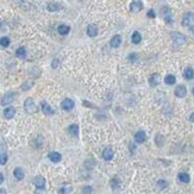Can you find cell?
Masks as SVG:
<instances>
[{"label":"cell","instance_id":"1","mask_svg":"<svg viewBox=\"0 0 194 194\" xmlns=\"http://www.w3.org/2000/svg\"><path fill=\"white\" fill-rule=\"evenodd\" d=\"M170 36H171L173 42H174L175 44H177V45H182V44H185V43H186V36H185V35H182L181 32H176V31H174V32H171V33H170Z\"/></svg>","mask_w":194,"mask_h":194},{"label":"cell","instance_id":"2","mask_svg":"<svg viewBox=\"0 0 194 194\" xmlns=\"http://www.w3.org/2000/svg\"><path fill=\"white\" fill-rule=\"evenodd\" d=\"M24 110L27 112V113H35V112H37V106H36V104H35L33 99H31V98L25 99Z\"/></svg>","mask_w":194,"mask_h":194},{"label":"cell","instance_id":"3","mask_svg":"<svg viewBox=\"0 0 194 194\" xmlns=\"http://www.w3.org/2000/svg\"><path fill=\"white\" fill-rule=\"evenodd\" d=\"M182 25L183 26H193L194 25V13L192 12H187L185 13L183 18H182Z\"/></svg>","mask_w":194,"mask_h":194},{"label":"cell","instance_id":"4","mask_svg":"<svg viewBox=\"0 0 194 194\" xmlns=\"http://www.w3.org/2000/svg\"><path fill=\"white\" fill-rule=\"evenodd\" d=\"M161 14H162V17L164 18V20H166L168 24H171V23H173L171 10H170L168 6H163V7L161 8Z\"/></svg>","mask_w":194,"mask_h":194},{"label":"cell","instance_id":"5","mask_svg":"<svg viewBox=\"0 0 194 194\" xmlns=\"http://www.w3.org/2000/svg\"><path fill=\"white\" fill-rule=\"evenodd\" d=\"M143 8V2L141 0H133L130 5V11L133 12V13H137L139 11H142Z\"/></svg>","mask_w":194,"mask_h":194},{"label":"cell","instance_id":"6","mask_svg":"<svg viewBox=\"0 0 194 194\" xmlns=\"http://www.w3.org/2000/svg\"><path fill=\"white\" fill-rule=\"evenodd\" d=\"M174 93H175V95L177 98H185L186 97V94H187V88H186L183 85H179V86L175 88Z\"/></svg>","mask_w":194,"mask_h":194},{"label":"cell","instance_id":"7","mask_svg":"<svg viewBox=\"0 0 194 194\" xmlns=\"http://www.w3.org/2000/svg\"><path fill=\"white\" fill-rule=\"evenodd\" d=\"M14 97H16V94L13 93V92H10V93H6L4 97H2V99H1V105H8V104H11L12 101H13V99H14Z\"/></svg>","mask_w":194,"mask_h":194},{"label":"cell","instance_id":"8","mask_svg":"<svg viewBox=\"0 0 194 194\" xmlns=\"http://www.w3.org/2000/svg\"><path fill=\"white\" fill-rule=\"evenodd\" d=\"M48 157H49V160H50L51 162H54V163H58V162L62 160L61 154L57 152V151H51V152H49Z\"/></svg>","mask_w":194,"mask_h":194},{"label":"cell","instance_id":"9","mask_svg":"<svg viewBox=\"0 0 194 194\" xmlns=\"http://www.w3.org/2000/svg\"><path fill=\"white\" fill-rule=\"evenodd\" d=\"M41 107H42L43 113L47 114V116H51V114H54V112H55V111L50 107V105H49L47 101H42V102H41Z\"/></svg>","mask_w":194,"mask_h":194},{"label":"cell","instance_id":"10","mask_svg":"<svg viewBox=\"0 0 194 194\" xmlns=\"http://www.w3.org/2000/svg\"><path fill=\"white\" fill-rule=\"evenodd\" d=\"M146 135L143 130H139V131H137L135 133V141L137 143H143V142H146Z\"/></svg>","mask_w":194,"mask_h":194},{"label":"cell","instance_id":"11","mask_svg":"<svg viewBox=\"0 0 194 194\" xmlns=\"http://www.w3.org/2000/svg\"><path fill=\"white\" fill-rule=\"evenodd\" d=\"M61 107L63 108V110H66V111H69V110H72L74 107V101L72 99H64L63 101H62V104H61Z\"/></svg>","mask_w":194,"mask_h":194},{"label":"cell","instance_id":"12","mask_svg":"<svg viewBox=\"0 0 194 194\" xmlns=\"http://www.w3.org/2000/svg\"><path fill=\"white\" fill-rule=\"evenodd\" d=\"M160 83V75L158 74H152L149 77V85L151 87H156Z\"/></svg>","mask_w":194,"mask_h":194},{"label":"cell","instance_id":"13","mask_svg":"<svg viewBox=\"0 0 194 194\" xmlns=\"http://www.w3.org/2000/svg\"><path fill=\"white\" fill-rule=\"evenodd\" d=\"M14 114H16V110L13 107H6L4 110V117L6 119H12L14 117Z\"/></svg>","mask_w":194,"mask_h":194},{"label":"cell","instance_id":"14","mask_svg":"<svg viewBox=\"0 0 194 194\" xmlns=\"http://www.w3.org/2000/svg\"><path fill=\"white\" fill-rule=\"evenodd\" d=\"M102 157H104V160H106V161H111V160L113 158V150H112V148H106V149H104V151H102Z\"/></svg>","mask_w":194,"mask_h":194},{"label":"cell","instance_id":"15","mask_svg":"<svg viewBox=\"0 0 194 194\" xmlns=\"http://www.w3.org/2000/svg\"><path fill=\"white\" fill-rule=\"evenodd\" d=\"M33 183L37 188H44L45 186V179L43 176H36L33 180Z\"/></svg>","mask_w":194,"mask_h":194},{"label":"cell","instance_id":"16","mask_svg":"<svg viewBox=\"0 0 194 194\" xmlns=\"http://www.w3.org/2000/svg\"><path fill=\"white\" fill-rule=\"evenodd\" d=\"M110 44H111V47H112V48H118V47L121 44V37L119 36V35L113 36V37L111 38Z\"/></svg>","mask_w":194,"mask_h":194},{"label":"cell","instance_id":"17","mask_svg":"<svg viewBox=\"0 0 194 194\" xmlns=\"http://www.w3.org/2000/svg\"><path fill=\"white\" fill-rule=\"evenodd\" d=\"M98 33V27L94 24H89L87 26V35L89 37H95Z\"/></svg>","mask_w":194,"mask_h":194},{"label":"cell","instance_id":"18","mask_svg":"<svg viewBox=\"0 0 194 194\" xmlns=\"http://www.w3.org/2000/svg\"><path fill=\"white\" fill-rule=\"evenodd\" d=\"M183 77L186 79V80H192L194 77V70L193 68H191V67H187L185 70H183Z\"/></svg>","mask_w":194,"mask_h":194},{"label":"cell","instance_id":"19","mask_svg":"<svg viewBox=\"0 0 194 194\" xmlns=\"http://www.w3.org/2000/svg\"><path fill=\"white\" fill-rule=\"evenodd\" d=\"M131 41H132V43H133V44H139V43H141V41H142V36H141V33H139L138 31H135V32L132 33V36H131Z\"/></svg>","mask_w":194,"mask_h":194},{"label":"cell","instance_id":"20","mask_svg":"<svg viewBox=\"0 0 194 194\" xmlns=\"http://www.w3.org/2000/svg\"><path fill=\"white\" fill-rule=\"evenodd\" d=\"M57 31L60 35H68L69 31H70V27L68 25H64V24H61L58 27H57Z\"/></svg>","mask_w":194,"mask_h":194},{"label":"cell","instance_id":"21","mask_svg":"<svg viewBox=\"0 0 194 194\" xmlns=\"http://www.w3.org/2000/svg\"><path fill=\"white\" fill-rule=\"evenodd\" d=\"M13 175H14V177L17 180H23L24 179V171H23L22 168H19V167L13 170Z\"/></svg>","mask_w":194,"mask_h":194},{"label":"cell","instance_id":"22","mask_svg":"<svg viewBox=\"0 0 194 194\" xmlns=\"http://www.w3.org/2000/svg\"><path fill=\"white\" fill-rule=\"evenodd\" d=\"M68 132L72 135V136H77L79 135V126L76 125V124H72V125H69V127H68Z\"/></svg>","mask_w":194,"mask_h":194},{"label":"cell","instance_id":"23","mask_svg":"<svg viewBox=\"0 0 194 194\" xmlns=\"http://www.w3.org/2000/svg\"><path fill=\"white\" fill-rule=\"evenodd\" d=\"M177 177H179V180H180L181 182H183V183H188L189 180H191V177H189V175H188L187 173H180V174L177 175Z\"/></svg>","mask_w":194,"mask_h":194},{"label":"cell","instance_id":"24","mask_svg":"<svg viewBox=\"0 0 194 194\" xmlns=\"http://www.w3.org/2000/svg\"><path fill=\"white\" fill-rule=\"evenodd\" d=\"M70 189H72L70 185L66 183V185H63V186H61V187H60L58 193H60V194H67V193H69V192H70Z\"/></svg>","mask_w":194,"mask_h":194},{"label":"cell","instance_id":"25","mask_svg":"<svg viewBox=\"0 0 194 194\" xmlns=\"http://www.w3.org/2000/svg\"><path fill=\"white\" fill-rule=\"evenodd\" d=\"M111 187L113 188V191H118V189H119L120 182H119V180H118L117 177H113V179L111 180Z\"/></svg>","mask_w":194,"mask_h":194},{"label":"cell","instance_id":"26","mask_svg":"<svg viewBox=\"0 0 194 194\" xmlns=\"http://www.w3.org/2000/svg\"><path fill=\"white\" fill-rule=\"evenodd\" d=\"M164 82H166L167 85H174V83L176 82V77H175L174 75H171V74H168V75L164 77Z\"/></svg>","mask_w":194,"mask_h":194},{"label":"cell","instance_id":"27","mask_svg":"<svg viewBox=\"0 0 194 194\" xmlns=\"http://www.w3.org/2000/svg\"><path fill=\"white\" fill-rule=\"evenodd\" d=\"M48 11L50 12H55V11H58V10H61V6L58 5V4H54V2H50L48 4Z\"/></svg>","mask_w":194,"mask_h":194},{"label":"cell","instance_id":"28","mask_svg":"<svg viewBox=\"0 0 194 194\" xmlns=\"http://www.w3.org/2000/svg\"><path fill=\"white\" fill-rule=\"evenodd\" d=\"M16 55H17L19 58H25V56H26V50H25V48H23V47L18 48L17 49V51H16Z\"/></svg>","mask_w":194,"mask_h":194},{"label":"cell","instance_id":"29","mask_svg":"<svg viewBox=\"0 0 194 194\" xmlns=\"http://www.w3.org/2000/svg\"><path fill=\"white\" fill-rule=\"evenodd\" d=\"M8 45H10V38L8 37H1L0 38V47L7 48Z\"/></svg>","mask_w":194,"mask_h":194},{"label":"cell","instance_id":"30","mask_svg":"<svg viewBox=\"0 0 194 194\" xmlns=\"http://www.w3.org/2000/svg\"><path fill=\"white\" fill-rule=\"evenodd\" d=\"M157 187H158L160 189H164V188L168 187V182H167L166 180H158V181H157Z\"/></svg>","mask_w":194,"mask_h":194},{"label":"cell","instance_id":"31","mask_svg":"<svg viewBox=\"0 0 194 194\" xmlns=\"http://www.w3.org/2000/svg\"><path fill=\"white\" fill-rule=\"evenodd\" d=\"M32 82L31 81H27V82H25V83H23L22 86H20V88H22V91H27V89H30L31 87H32Z\"/></svg>","mask_w":194,"mask_h":194},{"label":"cell","instance_id":"32","mask_svg":"<svg viewBox=\"0 0 194 194\" xmlns=\"http://www.w3.org/2000/svg\"><path fill=\"white\" fill-rule=\"evenodd\" d=\"M137 58H138V55H137L136 52H132V54H130V55L127 56V60H129L130 62H132V63H133V62H136V61H137Z\"/></svg>","mask_w":194,"mask_h":194},{"label":"cell","instance_id":"33","mask_svg":"<svg viewBox=\"0 0 194 194\" xmlns=\"http://www.w3.org/2000/svg\"><path fill=\"white\" fill-rule=\"evenodd\" d=\"M7 162V155L5 152H0V166L5 164Z\"/></svg>","mask_w":194,"mask_h":194},{"label":"cell","instance_id":"34","mask_svg":"<svg viewBox=\"0 0 194 194\" xmlns=\"http://www.w3.org/2000/svg\"><path fill=\"white\" fill-rule=\"evenodd\" d=\"M82 192H83V194H92L93 193V189H92L91 186H86V187H83Z\"/></svg>","mask_w":194,"mask_h":194},{"label":"cell","instance_id":"35","mask_svg":"<svg viewBox=\"0 0 194 194\" xmlns=\"http://www.w3.org/2000/svg\"><path fill=\"white\" fill-rule=\"evenodd\" d=\"M148 17H149V18H155V17H156L155 11H154V10H149V11H148Z\"/></svg>","mask_w":194,"mask_h":194},{"label":"cell","instance_id":"36","mask_svg":"<svg viewBox=\"0 0 194 194\" xmlns=\"http://www.w3.org/2000/svg\"><path fill=\"white\" fill-rule=\"evenodd\" d=\"M35 194H47V192L43 188H37V191L35 192Z\"/></svg>","mask_w":194,"mask_h":194},{"label":"cell","instance_id":"37","mask_svg":"<svg viewBox=\"0 0 194 194\" xmlns=\"http://www.w3.org/2000/svg\"><path fill=\"white\" fill-rule=\"evenodd\" d=\"M51 66H52V68H57V66H58V60H54Z\"/></svg>","mask_w":194,"mask_h":194},{"label":"cell","instance_id":"38","mask_svg":"<svg viewBox=\"0 0 194 194\" xmlns=\"http://www.w3.org/2000/svg\"><path fill=\"white\" fill-rule=\"evenodd\" d=\"M189 120L192 121V123H194V112L191 114V117H189Z\"/></svg>","mask_w":194,"mask_h":194},{"label":"cell","instance_id":"39","mask_svg":"<svg viewBox=\"0 0 194 194\" xmlns=\"http://www.w3.org/2000/svg\"><path fill=\"white\" fill-rule=\"evenodd\" d=\"M4 182V176H2V174L0 173V183H2Z\"/></svg>","mask_w":194,"mask_h":194},{"label":"cell","instance_id":"40","mask_svg":"<svg viewBox=\"0 0 194 194\" xmlns=\"http://www.w3.org/2000/svg\"><path fill=\"white\" fill-rule=\"evenodd\" d=\"M0 194H7V193H6L5 189H1V188H0Z\"/></svg>","mask_w":194,"mask_h":194},{"label":"cell","instance_id":"41","mask_svg":"<svg viewBox=\"0 0 194 194\" xmlns=\"http://www.w3.org/2000/svg\"><path fill=\"white\" fill-rule=\"evenodd\" d=\"M191 31H192V33H193V36H194V25L193 26H191Z\"/></svg>","mask_w":194,"mask_h":194},{"label":"cell","instance_id":"42","mask_svg":"<svg viewBox=\"0 0 194 194\" xmlns=\"http://www.w3.org/2000/svg\"><path fill=\"white\" fill-rule=\"evenodd\" d=\"M193 94H194V87H193Z\"/></svg>","mask_w":194,"mask_h":194}]
</instances>
